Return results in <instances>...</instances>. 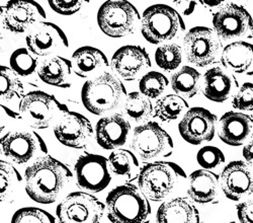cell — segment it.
<instances>
[{
	"label": "cell",
	"mask_w": 253,
	"mask_h": 223,
	"mask_svg": "<svg viewBox=\"0 0 253 223\" xmlns=\"http://www.w3.org/2000/svg\"><path fill=\"white\" fill-rule=\"evenodd\" d=\"M220 187L232 201L250 196L253 194V168L242 160L230 162L220 175Z\"/></svg>",
	"instance_id": "ac0fdd59"
},
{
	"label": "cell",
	"mask_w": 253,
	"mask_h": 223,
	"mask_svg": "<svg viewBox=\"0 0 253 223\" xmlns=\"http://www.w3.org/2000/svg\"><path fill=\"white\" fill-rule=\"evenodd\" d=\"M2 154L17 165H25L38 154L48 153L44 139L31 131L8 132L0 141Z\"/></svg>",
	"instance_id": "4fadbf2b"
},
{
	"label": "cell",
	"mask_w": 253,
	"mask_h": 223,
	"mask_svg": "<svg viewBox=\"0 0 253 223\" xmlns=\"http://www.w3.org/2000/svg\"><path fill=\"white\" fill-rule=\"evenodd\" d=\"M222 48L221 39L215 31L207 27H195L183 39V51L186 60L199 67L215 62Z\"/></svg>",
	"instance_id": "30bf717a"
},
{
	"label": "cell",
	"mask_w": 253,
	"mask_h": 223,
	"mask_svg": "<svg viewBox=\"0 0 253 223\" xmlns=\"http://www.w3.org/2000/svg\"><path fill=\"white\" fill-rule=\"evenodd\" d=\"M169 85L167 77L158 71L145 73L139 81V89L142 94L148 98H158L166 90Z\"/></svg>",
	"instance_id": "836d02e7"
},
{
	"label": "cell",
	"mask_w": 253,
	"mask_h": 223,
	"mask_svg": "<svg viewBox=\"0 0 253 223\" xmlns=\"http://www.w3.org/2000/svg\"><path fill=\"white\" fill-rule=\"evenodd\" d=\"M156 221L157 223H203L196 206L182 197L162 203L157 210Z\"/></svg>",
	"instance_id": "603a6c76"
},
{
	"label": "cell",
	"mask_w": 253,
	"mask_h": 223,
	"mask_svg": "<svg viewBox=\"0 0 253 223\" xmlns=\"http://www.w3.org/2000/svg\"><path fill=\"white\" fill-rule=\"evenodd\" d=\"M220 62L229 71L252 76L253 45L245 41H237L227 45L223 49Z\"/></svg>",
	"instance_id": "cb8c5ba5"
},
{
	"label": "cell",
	"mask_w": 253,
	"mask_h": 223,
	"mask_svg": "<svg viewBox=\"0 0 253 223\" xmlns=\"http://www.w3.org/2000/svg\"><path fill=\"white\" fill-rule=\"evenodd\" d=\"M105 205L86 192H73L67 195L56 208L60 223H100Z\"/></svg>",
	"instance_id": "9c48e42d"
},
{
	"label": "cell",
	"mask_w": 253,
	"mask_h": 223,
	"mask_svg": "<svg viewBox=\"0 0 253 223\" xmlns=\"http://www.w3.org/2000/svg\"><path fill=\"white\" fill-rule=\"evenodd\" d=\"M23 178L19 172L9 162L0 161V200L1 203L14 201Z\"/></svg>",
	"instance_id": "1f68e13d"
},
{
	"label": "cell",
	"mask_w": 253,
	"mask_h": 223,
	"mask_svg": "<svg viewBox=\"0 0 253 223\" xmlns=\"http://www.w3.org/2000/svg\"><path fill=\"white\" fill-rule=\"evenodd\" d=\"M218 135L227 145H244L253 138V118L239 112H227L219 120Z\"/></svg>",
	"instance_id": "ffe728a7"
},
{
	"label": "cell",
	"mask_w": 253,
	"mask_h": 223,
	"mask_svg": "<svg viewBox=\"0 0 253 223\" xmlns=\"http://www.w3.org/2000/svg\"><path fill=\"white\" fill-rule=\"evenodd\" d=\"M185 31V24L179 12L166 4H155L147 8L141 20L144 39L153 45L173 40Z\"/></svg>",
	"instance_id": "5b68a950"
},
{
	"label": "cell",
	"mask_w": 253,
	"mask_h": 223,
	"mask_svg": "<svg viewBox=\"0 0 253 223\" xmlns=\"http://www.w3.org/2000/svg\"><path fill=\"white\" fill-rule=\"evenodd\" d=\"M1 108L6 112V114H7L10 118H13V119H22V118H20V115H19V114L15 113V112H13V111H11V110H9L8 108L4 107L3 105H1Z\"/></svg>",
	"instance_id": "f6af8a7d"
},
{
	"label": "cell",
	"mask_w": 253,
	"mask_h": 223,
	"mask_svg": "<svg viewBox=\"0 0 253 223\" xmlns=\"http://www.w3.org/2000/svg\"><path fill=\"white\" fill-rule=\"evenodd\" d=\"M25 88L18 75L6 66H0V96L1 100L22 99L25 94Z\"/></svg>",
	"instance_id": "d6a6232c"
},
{
	"label": "cell",
	"mask_w": 253,
	"mask_h": 223,
	"mask_svg": "<svg viewBox=\"0 0 253 223\" xmlns=\"http://www.w3.org/2000/svg\"><path fill=\"white\" fill-rule=\"evenodd\" d=\"M11 223H56L55 217L49 212L36 207L18 209L11 218Z\"/></svg>",
	"instance_id": "8d00e7d4"
},
{
	"label": "cell",
	"mask_w": 253,
	"mask_h": 223,
	"mask_svg": "<svg viewBox=\"0 0 253 223\" xmlns=\"http://www.w3.org/2000/svg\"><path fill=\"white\" fill-rule=\"evenodd\" d=\"M237 216L241 223H253V198L237 205Z\"/></svg>",
	"instance_id": "60d3db41"
},
{
	"label": "cell",
	"mask_w": 253,
	"mask_h": 223,
	"mask_svg": "<svg viewBox=\"0 0 253 223\" xmlns=\"http://www.w3.org/2000/svg\"><path fill=\"white\" fill-rule=\"evenodd\" d=\"M50 7L58 14L61 15H72L80 10L83 3L81 0H68V1H61V0H49Z\"/></svg>",
	"instance_id": "ab89813d"
},
{
	"label": "cell",
	"mask_w": 253,
	"mask_h": 223,
	"mask_svg": "<svg viewBox=\"0 0 253 223\" xmlns=\"http://www.w3.org/2000/svg\"><path fill=\"white\" fill-rule=\"evenodd\" d=\"M113 71L126 81H134L151 67V59L141 46H123L116 51L111 60Z\"/></svg>",
	"instance_id": "d6986e66"
},
{
	"label": "cell",
	"mask_w": 253,
	"mask_h": 223,
	"mask_svg": "<svg viewBox=\"0 0 253 223\" xmlns=\"http://www.w3.org/2000/svg\"><path fill=\"white\" fill-rule=\"evenodd\" d=\"M28 49L39 57H47L60 49L69 47L65 33L57 25L41 22L31 29L26 37Z\"/></svg>",
	"instance_id": "e0dca14e"
},
{
	"label": "cell",
	"mask_w": 253,
	"mask_h": 223,
	"mask_svg": "<svg viewBox=\"0 0 253 223\" xmlns=\"http://www.w3.org/2000/svg\"><path fill=\"white\" fill-rule=\"evenodd\" d=\"M204 95L214 101L224 103L238 88L236 78L221 67L209 69L204 75Z\"/></svg>",
	"instance_id": "7402d4cb"
},
{
	"label": "cell",
	"mask_w": 253,
	"mask_h": 223,
	"mask_svg": "<svg viewBox=\"0 0 253 223\" xmlns=\"http://www.w3.org/2000/svg\"><path fill=\"white\" fill-rule=\"evenodd\" d=\"M213 26L223 41L253 38V18L242 5L228 2L213 15Z\"/></svg>",
	"instance_id": "8fae6325"
},
{
	"label": "cell",
	"mask_w": 253,
	"mask_h": 223,
	"mask_svg": "<svg viewBox=\"0 0 253 223\" xmlns=\"http://www.w3.org/2000/svg\"><path fill=\"white\" fill-rule=\"evenodd\" d=\"M105 207L112 223H146L151 214L148 198L130 182L113 189L107 197Z\"/></svg>",
	"instance_id": "7a4b0ae2"
},
{
	"label": "cell",
	"mask_w": 253,
	"mask_h": 223,
	"mask_svg": "<svg viewBox=\"0 0 253 223\" xmlns=\"http://www.w3.org/2000/svg\"><path fill=\"white\" fill-rule=\"evenodd\" d=\"M109 169L113 174L126 178L128 181H132L139 178L141 168L138 157L135 153L128 149L114 150L109 158Z\"/></svg>",
	"instance_id": "83f0119b"
},
{
	"label": "cell",
	"mask_w": 253,
	"mask_h": 223,
	"mask_svg": "<svg viewBox=\"0 0 253 223\" xmlns=\"http://www.w3.org/2000/svg\"><path fill=\"white\" fill-rule=\"evenodd\" d=\"M131 131L130 122L121 114L105 116L95 126L97 144L105 150H117L126 144Z\"/></svg>",
	"instance_id": "44dd1931"
},
{
	"label": "cell",
	"mask_w": 253,
	"mask_h": 223,
	"mask_svg": "<svg viewBox=\"0 0 253 223\" xmlns=\"http://www.w3.org/2000/svg\"><path fill=\"white\" fill-rule=\"evenodd\" d=\"M155 62L161 69L171 72L182 62V49L176 44H165L155 51Z\"/></svg>",
	"instance_id": "d590c367"
},
{
	"label": "cell",
	"mask_w": 253,
	"mask_h": 223,
	"mask_svg": "<svg viewBox=\"0 0 253 223\" xmlns=\"http://www.w3.org/2000/svg\"><path fill=\"white\" fill-rule=\"evenodd\" d=\"M230 223H237V222H230Z\"/></svg>",
	"instance_id": "bcb514c9"
},
{
	"label": "cell",
	"mask_w": 253,
	"mask_h": 223,
	"mask_svg": "<svg viewBox=\"0 0 253 223\" xmlns=\"http://www.w3.org/2000/svg\"><path fill=\"white\" fill-rule=\"evenodd\" d=\"M185 172L171 161H154L147 164L141 170L138 187L153 202H159L169 196L182 179Z\"/></svg>",
	"instance_id": "277c9868"
},
{
	"label": "cell",
	"mask_w": 253,
	"mask_h": 223,
	"mask_svg": "<svg viewBox=\"0 0 253 223\" xmlns=\"http://www.w3.org/2000/svg\"><path fill=\"white\" fill-rule=\"evenodd\" d=\"M71 62L74 73L81 78H88L110 65L103 52L90 46L77 49L72 55Z\"/></svg>",
	"instance_id": "4316f807"
},
{
	"label": "cell",
	"mask_w": 253,
	"mask_h": 223,
	"mask_svg": "<svg viewBox=\"0 0 253 223\" xmlns=\"http://www.w3.org/2000/svg\"><path fill=\"white\" fill-rule=\"evenodd\" d=\"M53 130L61 144L74 149L87 147L93 136L90 121L79 113L70 111L60 117Z\"/></svg>",
	"instance_id": "9a60e30c"
},
{
	"label": "cell",
	"mask_w": 253,
	"mask_h": 223,
	"mask_svg": "<svg viewBox=\"0 0 253 223\" xmlns=\"http://www.w3.org/2000/svg\"><path fill=\"white\" fill-rule=\"evenodd\" d=\"M232 106L239 111H253V84L245 83L241 86L232 99Z\"/></svg>",
	"instance_id": "f35d334b"
},
{
	"label": "cell",
	"mask_w": 253,
	"mask_h": 223,
	"mask_svg": "<svg viewBox=\"0 0 253 223\" xmlns=\"http://www.w3.org/2000/svg\"><path fill=\"white\" fill-rule=\"evenodd\" d=\"M242 153L243 157L247 161V164H249L253 168V138L244 145Z\"/></svg>",
	"instance_id": "7bdbcfd3"
},
{
	"label": "cell",
	"mask_w": 253,
	"mask_h": 223,
	"mask_svg": "<svg viewBox=\"0 0 253 223\" xmlns=\"http://www.w3.org/2000/svg\"><path fill=\"white\" fill-rule=\"evenodd\" d=\"M170 85L175 94L191 98L201 91L202 75L191 66H183L171 76Z\"/></svg>",
	"instance_id": "f1b7e54d"
},
{
	"label": "cell",
	"mask_w": 253,
	"mask_h": 223,
	"mask_svg": "<svg viewBox=\"0 0 253 223\" xmlns=\"http://www.w3.org/2000/svg\"><path fill=\"white\" fill-rule=\"evenodd\" d=\"M130 147L140 160L150 164L158 158L170 156L174 145L170 135L158 123L147 122L135 128Z\"/></svg>",
	"instance_id": "52a82bcc"
},
{
	"label": "cell",
	"mask_w": 253,
	"mask_h": 223,
	"mask_svg": "<svg viewBox=\"0 0 253 223\" xmlns=\"http://www.w3.org/2000/svg\"><path fill=\"white\" fill-rule=\"evenodd\" d=\"M173 3L183 15H191L197 6L196 1H173Z\"/></svg>",
	"instance_id": "b9f144b4"
},
{
	"label": "cell",
	"mask_w": 253,
	"mask_h": 223,
	"mask_svg": "<svg viewBox=\"0 0 253 223\" xmlns=\"http://www.w3.org/2000/svg\"><path fill=\"white\" fill-rule=\"evenodd\" d=\"M10 68L20 77L32 75L38 67V58L27 48L16 49L9 59Z\"/></svg>",
	"instance_id": "e575fe53"
},
{
	"label": "cell",
	"mask_w": 253,
	"mask_h": 223,
	"mask_svg": "<svg viewBox=\"0 0 253 223\" xmlns=\"http://www.w3.org/2000/svg\"><path fill=\"white\" fill-rule=\"evenodd\" d=\"M72 178L63 162L50 155L41 156L25 172L26 192L39 204H53Z\"/></svg>",
	"instance_id": "6da1fadb"
},
{
	"label": "cell",
	"mask_w": 253,
	"mask_h": 223,
	"mask_svg": "<svg viewBox=\"0 0 253 223\" xmlns=\"http://www.w3.org/2000/svg\"><path fill=\"white\" fill-rule=\"evenodd\" d=\"M46 17L44 8L37 1L15 0L1 6L2 27L13 34H24Z\"/></svg>",
	"instance_id": "5bb4252c"
},
{
	"label": "cell",
	"mask_w": 253,
	"mask_h": 223,
	"mask_svg": "<svg viewBox=\"0 0 253 223\" xmlns=\"http://www.w3.org/2000/svg\"><path fill=\"white\" fill-rule=\"evenodd\" d=\"M219 185L220 176L207 170H198L188 178L187 195L199 204H208L217 198Z\"/></svg>",
	"instance_id": "d4e9b609"
},
{
	"label": "cell",
	"mask_w": 253,
	"mask_h": 223,
	"mask_svg": "<svg viewBox=\"0 0 253 223\" xmlns=\"http://www.w3.org/2000/svg\"><path fill=\"white\" fill-rule=\"evenodd\" d=\"M200 3H202L204 6L208 7V8H214V7H217V6H220V5H223V1H205V0H201Z\"/></svg>",
	"instance_id": "ee69618b"
},
{
	"label": "cell",
	"mask_w": 253,
	"mask_h": 223,
	"mask_svg": "<svg viewBox=\"0 0 253 223\" xmlns=\"http://www.w3.org/2000/svg\"><path fill=\"white\" fill-rule=\"evenodd\" d=\"M126 89L122 81L109 72L87 80L81 89L82 104L89 113L102 116L118 109Z\"/></svg>",
	"instance_id": "3957f363"
},
{
	"label": "cell",
	"mask_w": 253,
	"mask_h": 223,
	"mask_svg": "<svg viewBox=\"0 0 253 223\" xmlns=\"http://www.w3.org/2000/svg\"><path fill=\"white\" fill-rule=\"evenodd\" d=\"M67 112L69 110L66 105L61 104L54 95L41 90L30 91L19 103L20 118L37 130L49 128Z\"/></svg>",
	"instance_id": "8992f818"
},
{
	"label": "cell",
	"mask_w": 253,
	"mask_h": 223,
	"mask_svg": "<svg viewBox=\"0 0 253 223\" xmlns=\"http://www.w3.org/2000/svg\"><path fill=\"white\" fill-rule=\"evenodd\" d=\"M217 116L204 108L189 109L178 124L180 136L187 143L200 145L215 137Z\"/></svg>",
	"instance_id": "2e32d148"
},
{
	"label": "cell",
	"mask_w": 253,
	"mask_h": 223,
	"mask_svg": "<svg viewBox=\"0 0 253 223\" xmlns=\"http://www.w3.org/2000/svg\"><path fill=\"white\" fill-rule=\"evenodd\" d=\"M74 173L76 185L81 190L90 193L105 190L112 180L108 159L99 154H82L74 166Z\"/></svg>",
	"instance_id": "7c38bea8"
},
{
	"label": "cell",
	"mask_w": 253,
	"mask_h": 223,
	"mask_svg": "<svg viewBox=\"0 0 253 223\" xmlns=\"http://www.w3.org/2000/svg\"><path fill=\"white\" fill-rule=\"evenodd\" d=\"M141 16L129 1H105L98 9L97 24L100 31L110 38H124L136 32Z\"/></svg>",
	"instance_id": "ba28073f"
},
{
	"label": "cell",
	"mask_w": 253,
	"mask_h": 223,
	"mask_svg": "<svg viewBox=\"0 0 253 223\" xmlns=\"http://www.w3.org/2000/svg\"><path fill=\"white\" fill-rule=\"evenodd\" d=\"M188 110V104L182 96L167 94L156 101L153 117L158 118L162 122H172Z\"/></svg>",
	"instance_id": "f546056e"
},
{
	"label": "cell",
	"mask_w": 253,
	"mask_h": 223,
	"mask_svg": "<svg viewBox=\"0 0 253 223\" xmlns=\"http://www.w3.org/2000/svg\"><path fill=\"white\" fill-rule=\"evenodd\" d=\"M72 70L70 60L61 56H53L42 62L38 74L40 79L48 86L68 89L72 85Z\"/></svg>",
	"instance_id": "484cf974"
},
{
	"label": "cell",
	"mask_w": 253,
	"mask_h": 223,
	"mask_svg": "<svg viewBox=\"0 0 253 223\" xmlns=\"http://www.w3.org/2000/svg\"><path fill=\"white\" fill-rule=\"evenodd\" d=\"M197 161L204 170H213L224 164L225 155L218 147L205 146L199 150Z\"/></svg>",
	"instance_id": "74e56055"
},
{
	"label": "cell",
	"mask_w": 253,
	"mask_h": 223,
	"mask_svg": "<svg viewBox=\"0 0 253 223\" xmlns=\"http://www.w3.org/2000/svg\"><path fill=\"white\" fill-rule=\"evenodd\" d=\"M123 112L132 121L145 122L153 116L154 108L150 98L141 92L134 91L126 94Z\"/></svg>",
	"instance_id": "4dcf8cb0"
}]
</instances>
